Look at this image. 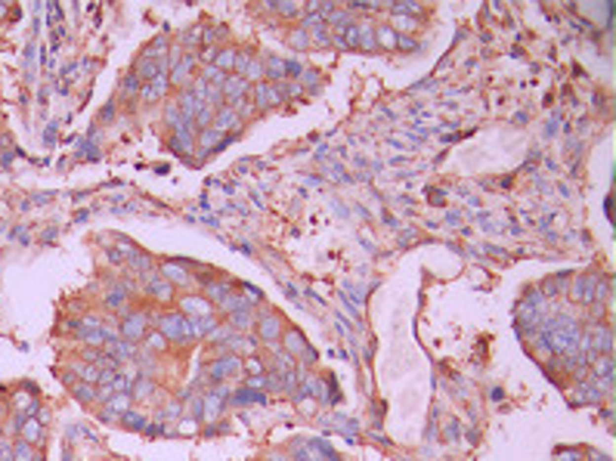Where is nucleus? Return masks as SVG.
<instances>
[{
    "mask_svg": "<svg viewBox=\"0 0 616 461\" xmlns=\"http://www.w3.org/2000/svg\"><path fill=\"white\" fill-rule=\"evenodd\" d=\"M223 93L230 96L232 102H242V96H245V80H242V77L226 80V84H223Z\"/></svg>",
    "mask_w": 616,
    "mask_h": 461,
    "instance_id": "f257e3e1",
    "label": "nucleus"
},
{
    "mask_svg": "<svg viewBox=\"0 0 616 461\" xmlns=\"http://www.w3.org/2000/svg\"><path fill=\"white\" fill-rule=\"evenodd\" d=\"M232 124H235V109H220L217 112V121H214L217 130H226V127H232Z\"/></svg>",
    "mask_w": 616,
    "mask_h": 461,
    "instance_id": "f03ea898",
    "label": "nucleus"
},
{
    "mask_svg": "<svg viewBox=\"0 0 616 461\" xmlns=\"http://www.w3.org/2000/svg\"><path fill=\"white\" fill-rule=\"evenodd\" d=\"M279 99V93L272 87H257V102L260 106H270V102H276Z\"/></svg>",
    "mask_w": 616,
    "mask_h": 461,
    "instance_id": "7ed1b4c3",
    "label": "nucleus"
},
{
    "mask_svg": "<svg viewBox=\"0 0 616 461\" xmlns=\"http://www.w3.org/2000/svg\"><path fill=\"white\" fill-rule=\"evenodd\" d=\"M232 62H235V53H230V50L220 53V56H217V72H220V68H223V72H226V68H232Z\"/></svg>",
    "mask_w": 616,
    "mask_h": 461,
    "instance_id": "20e7f679",
    "label": "nucleus"
},
{
    "mask_svg": "<svg viewBox=\"0 0 616 461\" xmlns=\"http://www.w3.org/2000/svg\"><path fill=\"white\" fill-rule=\"evenodd\" d=\"M291 43H294V47H307V34L304 31H294L291 34Z\"/></svg>",
    "mask_w": 616,
    "mask_h": 461,
    "instance_id": "39448f33",
    "label": "nucleus"
},
{
    "mask_svg": "<svg viewBox=\"0 0 616 461\" xmlns=\"http://www.w3.org/2000/svg\"><path fill=\"white\" fill-rule=\"evenodd\" d=\"M378 38H381V40L387 43V47H390V43H393V31H387V28H381V31H378Z\"/></svg>",
    "mask_w": 616,
    "mask_h": 461,
    "instance_id": "423d86ee",
    "label": "nucleus"
}]
</instances>
